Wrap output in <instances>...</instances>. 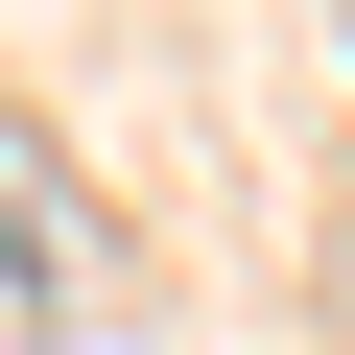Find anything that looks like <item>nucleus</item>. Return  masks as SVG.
I'll return each mask as SVG.
<instances>
[{
	"instance_id": "nucleus-1",
	"label": "nucleus",
	"mask_w": 355,
	"mask_h": 355,
	"mask_svg": "<svg viewBox=\"0 0 355 355\" xmlns=\"http://www.w3.org/2000/svg\"><path fill=\"white\" fill-rule=\"evenodd\" d=\"M0 284H24V308H95V284H119L95 190H48V142H24V119H0Z\"/></svg>"
}]
</instances>
